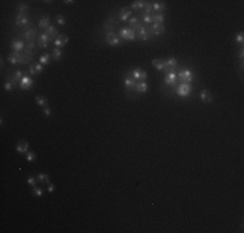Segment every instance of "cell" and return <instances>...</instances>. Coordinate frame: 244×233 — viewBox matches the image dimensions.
<instances>
[{"mask_svg":"<svg viewBox=\"0 0 244 233\" xmlns=\"http://www.w3.org/2000/svg\"><path fill=\"white\" fill-rule=\"evenodd\" d=\"M33 194L35 196V197H42L43 196V191H42V188L39 187H33Z\"/></svg>","mask_w":244,"mask_h":233,"instance_id":"8d00e7d4","label":"cell"},{"mask_svg":"<svg viewBox=\"0 0 244 233\" xmlns=\"http://www.w3.org/2000/svg\"><path fill=\"white\" fill-rule=\"evenodd\" d=\"M178 75V78H179V80L182 82V83H191L194 80V75H192V71L191 70H188V69H182V70L177 74Z\"/></svg>","mask_w":244,"mask_h":233,"instance_id":"6da1fadb","label":"cell"},{"mask_svg":"<svg viewBox=\"0 0 244 233\" xmlns=\"http://www.w3.org/2000/svg\"><path fill=\"white\" fill-rule=\"evenodd\" d=\"M21 53L20 52H13L8 56V61H9L12 65H16V64H21Z\"/></svg>","mask_w":244,"mask_h":233,"instance_id":"9a60e30c","label":"cell"},{"mask_svg":"<svg viewBox=\"0 0 244 233\" xmlns=\"http://www.w3.org/2000/svg\"><path fill=\"white\" fill-rule=\"evenodd\" d=\"M119 36L124 38L125 40H135L136 35H135V31L131 29V27H122L119 29Z\"/></svg>","mask_w":244,"mask_h":233,"instance_id":"3957f363","label":"cell"},{"mask_svg":"<svg viewBox=\"0 0 244 233\" xmlns=\"http://www.w3.org/2000/svg\"><path fill=\"white\" fill-rule=\"evenodd\" d=\"M133 74V78L134 79H138V80H140V82H144L147 79V71H144L143 69H134V70L131 71Z\"/></svg>","mask_w":244,"mask_h":233,"instance_id":"8992f818","label":"cell"},{"mask_svg":"<svg viewBox=\"0 0 244 233\" xmlns=\"http://www.w3.org/2000/svg\"><path fill=\"white\" fill-rule=\"evenodd\" d=\"M105 41L108 43L109 46H112V47H117V46L121 44V38L117 35L116 32L109 31V32H107V35H105Z\"/></svg>","mask_w":244,"mask_h":233,"instance_id":"7a4b0ae2","label":"cell"},{"mask_svg":"<svg viewBox=\"0 0 244 233\" xmlns=\"http://www.w3.org/2000/svg\"><path fill=\"white\" fill-rule=\"evenodd\" d=\"M165 21V16L162 13H156V14H152V22L153 23H157V25H162Z\"/></svg>","mask_w":244,"mask_h":233,"instance_id":"603a6c76","label":"cell"},{"mask_svg":"<svg viewBox=\"0 0 244 233\" xmlns=\"http://www.w3.org/2000/svg\"><path fill=\"white\" fill-rule=\"evenodd\" d=\"M145 5H147V2H143V0H136V2H134L131 4V7H130V8H131V9L139 11V9H144Z\"/></svg>","mask_w":244,"mask_h":233,"instance_id":"cb8c5ba5","label":"cell"},{"mask_svg":"<svg viewBox=\"0 0 244 233\" xmlns=\"http://www.w3.org/2000/svg\"><path fill=\"white\" fill-rule=\"evenodd\" d=\"M177 66H178V61L175 58H169L165 61V70L166 71H174Z\"/></svg>","mask_w":244,"mask_h":233,"instance_id":"7c38bea8","label":"cell"},{"mask_svg":"<svg viewBox=\"0 0 244 233\" xmlns=\"http://www.w3.org/2000/svg\"><path fill=\"white\" fill-rule=\"evenodd\" d=\"M235 41L239 43V44H243V41H244V34L243 32L236 34V36H235Z\"/></svg>","mask_w":244,"mask_h":233,"instance_id":"f35d334b","label":"cell"},{"mask_svg":"<svg viewBox=\"0 0 244 233\" xmlns=\"http://www.w3.org/2000/svg\"><path fill=\"white\" fill-rule=\"evenodd\" d=\"M22 71L21 70H17V71H14L13 73V75L11 76V82L14 84V85H17V84H18V82L22 79Z\"/></svg>","mask_w":244,"mask_h":233,"instance_id":"44dd1931","label":"cell"},{"mask_svg":"<svg viewBox=\"0 0 244 233\" xmlns=\"http://www.w3.org/2000/svg\"><path fill=\"white\" fill-rule=\"evenodd\" d=\"M29 11V5H26V4H23V3H21V4H18V7H17V12H18V14H22V16H25V13Z\"/></svg>","mask_w":244,"mask_h":233,"instance_id":"1f68e13d","label":"cell"},{"mask_svg":"<svg viewBox=\"0 0 244 233\" xmlns=\"http://www.w3.org/2000/svg\"><path fill=\"white\" fill-rule=\"evenodd\" d=\"M35 159H37V154L34 152L29 150L28 153H26V161H28V162H34Z\"/></svg>","mask_w":244,"mask_h":233,"instance_id":"e575fe53","label":"cell"},{"mask_svg":"<svg viewBox=\"0 0 244 233\" xmlns=\"http://www.w3.org/2000/svg\"><path fill=\"white\" fill-rule=\"evenodd\" d=\"M177 79H178V75L175 74V71H169L166 74V76H165L164 82H165V84L174 85V84H175V82H177Z\"/></svg>","mask_w":244,"mask_h":233,"instance_id":"30bf717a","label":"cell"},{"mask_svg":"<svg viewBox=\"0 0 244 233\" xmlns=\"http://www.w3.org/2000/svg\"><path fill=\"white\" fill-rule=\"evenodd\" d=\"M35 101H37L38 105L42 106V108L48 106V100H47L46 97H43V96H37V97H35Z\"/></svg>","mask_w":244,"mask_h":233,"instance_id":"f1b7e54d","label":"cell"},{"mask_svg":"<svg viewBox=\"0 0 244 233\" xmlns=\"http://www.w3.org/2000/svg\"><path fill=\"white\" fill-rule=\"evenodd\" d=\"M68 41H69V38L66 35H64V34H60L55 40V46H56V48H61V47L66 46Z\"/></svg>","mask_w":244,"mask_h":233,"instance_id":"4fadbf2b","label":"cell"},{"mask_svg":"<svg viewBox=\"0 0 244 233\" xmlns=\"http://www.w3.org/2000/svg\"><path fill=\"white\" fill-rule=\"evenodd\" d=\"M191 92V84L188 83H182L177 87V93L180 97H187Z\"/></svg>","mask_w":244,"mask_h":233,"instance_id":"277c9868","label":"cell"},{"mask_svg":"<svg viewBox=\"0 0 244 233\" xmlns=\"http://www.w3.org/2000/svg\"><path fill=\"white\" fill-rule=\"evenodd\" d=\"M56 21H57V23L61 25V26H64V25L66 23L65 18H64V16H57V17H56Z\"/></svg>","mask_w":244,"mask_h":233,"instance_id":"b9f144b4","label":"cell"},{"mask_svg":"<svg viewBox=\"0 0 244 233\" xmlns=\"http://www.w3.org/2000/svg\"><path fill=\"white\" fill-rule=\"evenodd\" d=\"M166 9V4L164 2H155L153 3V12H164Z\"/></svg>","mask_w":244,"mask_h":233,"instance_id":"d4e9b609","label":"cell"},{"mask_svg":"<svg viewBox=\"0 0 244 233\" xmlns=\"http://www.w3.org/2000/svg\"><path fill=\"white\" fill-rule=\"evenodd\" d=\"M16 150L18 153H28L29 152V143L26 140H20L16 143Z\"/></svg>","mask_w":244,"mask_h":233,"instance_id":"9c48e42d","label":"cell"},{"mask_svg":"<svg viewBox=\"0 0 244 233\" xmlns=\"http://www.w3.org/2000/svg\"><path fill=\"white\" fill-rule=\"evenodd\" d=\"M47 191H48L49 193H52V192H55V184H52V183H48V187H47Z\"/></svg>","mask_w":244,"mask_h":233,"instance_id":"f6af8a7d","label":"cell"},{"mask_svg":"<svg viewBox=\"0 0 244 233\" xmlns=\"http://www.w3.org/2000/svg\"><path fill=\"white\" fill-rule=\"evenodd\" d=\"M150 32L152 35H161V34L165 32V26L164 25H157V23H153L150 26Z\"/></svg>","mask_w":244,"mask_h":233,"instance_id":"52a82bcc","label":"cell"},{"mask_svg":"<svg viewBox=\"0 0 244 233\" xmlns=\"http://www.w3.org/2000/svg\"><path fill=\"white\" fill-rule=\"evenodd\" d=\"M151 36H152V34L150 32V30H147L145 27H142L140 30L138 31V38L140 40H148V39H151Z\"/></svg>","mask_w":244,"mask_h":233,"instance_id":"e0dca14e","label":"cell"},{"mask_svg":"<svg viewBox=\"0 0 244 233\" xmlns=\"http://www.w3.org/2000/svg\"><path fill=\"white\" fill-rule=\"evenodd\" d=\"M152 65L156 69H157V70H160V71H164L165 70V61H164V60L155 58V60H152Z\"/></svg>","mask_w":244,"mask_h":233,"instance_id":"ffe728a7","label":"cell"},{"mask_svg":"<svg viewBox=\"0 0 244 233\" xmlns=\"http://www.w3.org/2000/svg\"><path fill=\"white\" fill-rule=\"evenodd\" d=\"M14 87H16V85L12 82H5V84H4L5 91H12V90H14Z\"/></svg>","mask_w":244,"mask_h":233,"instance_id":"ab89813d","label":"cell"},{"mask_svg":"<svg viewBox=\"0 0 244 233\" xmlns=\"http://www.w3.org/2000/svg\"><path fill=\"white\" fill-rule=\"evenodd\" d=\"M46 34H48V35H49V38L52 39V38H53V36H56V35H58V31L56 30V27H55V26H48V27L46 29Z\"/></svg>","mask_w":244,"mask_h":233,"instance_id":"83f0119b","label":"cell"},{"mask_svg":"<svg viewBox=\"0 0 244 233\" xmlns=\"http://www.w3.org/2000/svg\"><path fill=\"white\" fill-rule=\"evenodd\" d=\"M243 57H244V51L240 49V51H239V58L241 60V61H243Z\"/></svg>","mask_w":244,"mask_h":233,"instance_id":"7dc6e473","label":"cell"},{"mask_svg":"<svg viewBox=\"0 0 244 233\" xmlns=\"http://www.w3.org/2000/svg\"><path fill=\"white\" fill-rule=\"evenodd\" d=\"M12 48L14 49V52H21L25 48V43L22 40H13L12 41Z\"/></svg>","mask_w":244,"mask_h":233,"instance_id":"7402d4cb","label":"cell"},{"mask_svg":"<svg viewBox=\"0 0 244 233\" xmlns=\"http://www.w3.org/2000/svg\"><path fill=\"white\" fill-rule=\"evenodd\" d=\"M125 87L127 88V90H133V88H135V85H136V83H135V79L133 76H130V75H127L126 78H125Z\"/></svg>","mask_w":244,"mask_h":233,"instance_id":"d6986e66","label":"cell"},{"mask_svg":"<svg viewBox=\"0 0 244 233\" xmlns=\"http://www.w3.org/2000/svg\"><path fill=\"white\" fill-rule=\"evenodd\" d=\"M44 3H47V4H52V3H53V2H52V0H49V2H48V0H46Z\"/></svg>","mask_w":244,"mask_h":233,"instance_id":"681fc988","label":"cell"},{"mask_svg":"<svg viewBox=\"0 0 244 233\" xmlns=\"http://www.w3.org/2000/svg\"><path fill=\"white\" fill-rule=\"evenodd\" d=\"M43 67H44V65H42L40 62H38V64L30 65L29 66V71H30L31 75H37V74H40L43 71Z\"/></svg>","mask_w":244,"mask_h":233,"instance_id":"5bb4252c","label":"cell"},{"mask_svg":"<svg viewBox=\"0 0 244 233\" xmlns=\"http://www.w3.org/2000/svg\"><path fill=\"white\" fill-rule=\"evenodd\" d=\"M28 22H29V20H28V17H26V16H22V14H18V16H17L16 23L18 25V26H25Z\"/></svg>","mask_w":244,"mask_h":233,"instance_id":"4316f807","label":"cell"},{"mask_svg":"<svg viewBox=\"0 0 244 233\" xmlns=\"http://www.w3.org/2000/svg\"><path fill=\"white\" fill-rule=\"evenodd\" d=\"M153 13V3L147 2V5L144 8V14H152Z\"/></svg>","mask_w":244,"mask_h":233,"instance_id":"836d02e7","label":"cell"},{"mask_svg":"<svg viewBox=\"0 0 244 233\" xmlns=\"http://www.w3.org/2000/svg\"><path fill=\"white\" fill-rule=\"evenodd\" d=\"M200 99H201L203 102L205 104H209V102H212L213 101V96H212V93L209 92L208 90H203L201 92H200Z\"/></svg>","mask_w":244,"mask_h":233,"instance_id":"2e32d148","label":"cell"},{"mask_svg":"<svg viewBox=\"0 0 244 233\" xmlns=\"http://www.w3.org/2000/svg\"><path fill=\"white\" fill-rule=\"evenodd\" d=\"M129 23H130V26H131V29L134 30V31H139L142 29V25H140V22H139V20L136 18V17H130V20H129Z\"/></svg>","mask_w":244,"mask_h":233,"instance_id":"ac0fdd59","label":"cell"},{"mask_svg":"<svg viewBox=\"0 0 244 233\" xmlns=\"http://www.w3.org/2000/svg\"><path fill=\"white\" fill-rule=\"evenodd\" d=\"M143 22L144 23H152V14H144L143 16Z\"/></svg>","mask_w":244,"mask_h":233,"instance_id":"60d3db41","label":"cell"},{"mask_svg":"<svg viewBox=\"0 0 244 233\" xmlns=\"http://www.w3.org/2000/svg\"><path fill=\"white\" fill-rule=\"evenodd\" d=\"M33 48H34V41H33V40H30V41L28 43V49H30V51H31Z\"/></svg>","mask_w":244,"mask_h":233,"instance_id":"bcb514c9","label":"cell"},{"mask_svg":"<svg viewBox=\"0 0 244 233\" xmlns=\"http://www.w3.org/2000/svg\"><path fill=\"white\" fill-rule=\"evenodd\" d=\"M49 22H51L49 17H43V18H40V21H39V27L47 29L48 26H49Z\"/></svg>","mask_w":244,"mask_h":233,"instance_id":"4dcf8cb0","label":"cell"},{"mask_svg":"<svg viewBox=\"0 0 244 233\" xmlns=\"http://www.w3.org/2000/svg\"><path fill=\"white\" fill-rule=\"evenodd\" d=\"M49 41H51V38H49L48 34H46V32L40 34L39 38H38V44H39L40 48H47Z\"/></svg>","mask_w":244,"mask_h":233,"instance_id":"ba28073f","label":"cell"},{"mask_svg":"<svg viewBox=\"0 0 244 233\" xmlns=\"http://www.w3.org/2000/svg\"><path fill=\"white\" fill-rule=\"evenodd\" d=\"M52 57H53V60H56V61H58V60L63 57V51L60 48H55L53 52H52Z\"/></svg>","mask_w":244,"mask_h":233,"instance_id":"d6a6232c","label":"cell"},{"mask_svg":"<svg viewBox=\"0 0 244 233\" xmlns=\"http://www.w3.org/2000/svg\"><path fill=\"white\" fill-rule=\"evenodd\" d=\"M34 34H35V30H30V31H26V32H23V38L25 39H33V36H34Z\"/></svg>","mask_w":244,"mask_h":233,"instance_id":"74e56055","label":"cell"},{"mask_svg":"<svg viewBox=\"0 0 244 233\" xmlns=\"http://www.w3.org/2000/svg\"><path fill=\"white\" fill-rule=\"evenodd\" d=\"M43 113H44L46 117H51L52 115V110L49 106H46V108H43Z\"/></svg>","mask_w":244,"mask_h":233,"instance_id":"7bdbcfd3","label":"cell"},{"mask_svg":"<svg viewBox=\"0 0 244 233\" xmlns=\"http://www.w3.org/2000/svg\"><path fill=\"white\" fill-rule=\"evenodd\" d=\"M135 90H136V92H139V93H144V92L148 91V84H147L145 82H139V83H136V85H135Z\"/></svg>","mask_w":244,"mask_h":233,"instance_id":"484cf974","label":"cell"},{"mask_svg":"<svg viewBox=\"0 0 244 233\" xmlns=\"http://www.w3.org/2000/svg\"><path fill=\"white\" fill-rule=\"evenodd\" d=\"M64 3H65V4H73L74 2H73V0H65Z\"/></svg>","mask_w":244,"mask_h":233,"instance_id":"c3c4849f","label":"cell"},{"mask_svg":"<svg viewBox=\"0 0 244 233\" xmlns=\"http://www.w3.org/2000/svg\"><path fill=\"white\" fill-rule=\"evenodd\" d=\"M37 180L39 181V183H46V184L51 183L49 176H48L47 174H38V176H37Z\"/></svg>","mask_w":244,"mask_h":233,"instance_id":"f546056e","label":"cell"},{"mask_svg":"<svg viewBox=\"0 0 244 233\" xmlns=\"http://www.w3.org/2000/svg\"><path fill=\"white\" fill-rule=\"evenodd\" d=\"M133 12H131V8H129V7H124V8H121V9L118 11V17H119V20L121 21H129L130 20V17H131Z\"/></svg>","mask_w":244,"mask_h":233,"instance_id":"5b68a950","label":"cell"},{"mask_svg":"<svg viewBox=\"0 0 244 233\" xmlns=\"http://www.w3.org/2000/svg\"><path fill=\"white\" fill-rule=\"evenodd\" d=\"M39 62H40L42 65H47V64L49 62V55H48V53H44L43 56H40Z\"/></svg>","mask_w":244,"mask_h":233,"instance_id":"d590c367","label":"cell"},{"mask_svg":"<svg viewBox=\"0 0 244 233\" xmlns=\"http://www.w3.org/2000/svg\"><path fill=\"white\" fill-rule=\"evenodd\" d=\"M33 84H34V80L30 76H23L20 82V87H21V90H29L33 87Z\"/></svg>","mask_w":244,"mask_h":233,"instance_id":"8fae6325","label":"cell"},{"mask_svg":"<svg viewBox=\"0 0 244 233\" xmlns=\"http://www.w3.org/2000/svg\"><path fill=\"white\" fill-rule=\"evenodd\" d=\"M35 177H34V176H29L28 177V184L29 185H31V187H35Z\"/></svg>","mask_w":244,"mask_h":233,"instance_id":"ee69618b","label":"cell"}]
</instances>
